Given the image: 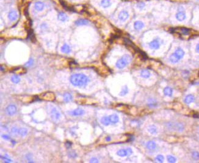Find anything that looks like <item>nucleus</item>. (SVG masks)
I'll return each instance as SVG.
<instances>
[{"instance_id": "obj_12", "label": "nucleus", "mask_w": 199, "mask_h": 163, "mask_svg": "<svg viewBox=\"0 0 199 163\" xmlns=\"http://www.w3.org/2000/svg\"><path fill=\"white\" fill-rule=\"evenodd\" d=\"M17 112V107L15 105H9L6 108V113L7 114L10 115H12Z\"/></svg>"}, {"instance_id": "obj_40", "label": "nucleus", "mask_w": 199, "mask_h": 163, "mask_svg": "<svg viewBox=\"0 0 199 163\" xmlns=\"http://www.w3.org/2000/svg\"><path fill=\"white\" fill-rule=\"evenodd\" d=\"M195 50H196V51L198 53H199V44L196 46V48H195Z\"/></svg>"}, {"instance_id": "obj_36", "label": "nucleus", "mask_w": 199, "mask_h": 163, "mask_svg": "<svg viewBox=\"0 0 199 163\" xmlns=\"http://www.w3.org/2000/svg\"><path fill=\"white\" fill-rule=\"evenodd\" d=\"M19 129L17 128L16 127H13L12 128V130H11V132H12V134H19Z\"/></svg>"}, {"instance_id": "obj_39", "label": "nucleus", "mask_w": 199, "mask_h": 163, "mask_svg": "<svg viewBox=\"0 0 199 163\" xmlns=\"http://www.w3.org/2000/svg\"><path fill=\"white\" fill-rule=\"evenodd\" d=\"M71 145H72V143H71V142H68V141H67V142H66V146H67V147H68H68H70Z\"/></svg>"}, {"instance_id": "obj_20", "label": "nucleus", "mask_w": 199, "mask_h": 163, "mask_svg": "<svg viewBox=\"0 0 199 163\" xmlns=\"http://www.w3.org/2000/svg\"><path fill=\"white\" fill-rule=\"evenodd\" d=\"M140 75L143 78H149L151 75V73L149 72V70H148L147 69H144V70H142L141 71Z\"/></svg>"}, {"instance_id": "obj_19", "label": "nucleus", "mask_w": 199, "mask_h": 163, "mask_svg": "<svg viewBox=\"0 0 199 163\" xmlns=\"http://www.w3.org/2000/svg\"><path fill=\"white\" fill-rule=\"evenodd\" d=\"M57 19L60 21L64 22V21H66L67 20H68V17L66 15V13H64V12H59L57 15Z\"/></svg>"}, {"instance_id": "obj_3", "label": "nucleus", "mask_w": 199, "mask_h": 163, "mask_svg": "<svg viewBox=\"0 0 199 163\" xmlns=\"http://www.w3.org/2000/svg\"><path fill=\"white\" fill-rule=\"evenodd\" d=\"M131 60L132 58L130 55H128V54H125V55H124L121 58H120L117 61L116 64V67L119 69H124L128 64H129V63L131 61Z\"/></svg>"}, {"instance_id": "obj_10", "label": "nucleus", "mask_w": 199, "mask_h": 163, "mask_svg": "<svg viewBox=\"0 0 199 163\" xmlns=\"http://www.w3.org/2000/svg\"><path fill=\"white\" fill-rule=\"evenodd\" d=\"M43 99L48 101H53L55 99V95L51 92H46L42 95Z\"/></svg>"}, {"instance_id": "obj_33", "label": "nucleus", "mask_w": 199, "mask_h": 163, "mask_svg": "<svg viewBox=\"0 0 199 163\" xmlns=\"http://www.w3.org/2000/svg\"><path fill=\"white\" fill-rule=\"evenodd\" d=\"M167 158V161H168L169 163H174L176 162V161H177V159H176V158H175L174 157L172 156V155H168Z\"/></svg>"}, {"instance_id": "obj_14", "label": "nucleus", "mask_w": 199, "mask_h": 163, "mask_svg": "<svg viewBox=\"0 0 199 163\" xmlns=\"http://www.w3.org/2000/svg\"><path fill=\"white\" fill-rule=\"evenodd\" d=\"M85 111L81 108H77L75 109V110L72 111L71 112V114L72 115H75V116H78V115H82L84 114Z\"/></svg>"}, {"instance_id": "obj_7", "label": "nucleus", "mask_w": 199, "mask_h": 163, "mask_svg": "<svg viewBox=\"0 0 199 163\" xmlns=\"http://www.w3.org/2000/svg\"><path fill=\"white\" fill-rule=\"evenodd\" d=\"M129 17H130V13H128L127 11H125V10L121 11L118 15V18L120 21H123V22L127 20Z\"/></svg>"}, {"instance_id": "obj_8", "label": "nucleus", "mask_w": 199, "mask_h": 163, "mask_svg": "<svg viewBox=\"0 0 199 163\" xmlns=\"http://www.w3.org/2000/svg\"><path fill=\"white\" fill-rule=\"evenodd\" d=\"M175 17H176L177 20H178L179 21H184L186 18V14L185 13V11H178L177 13L175 15Z\"/></svg>"}, {"instance_id": "obj_31", "label": "nucleus", "mask_w": 199, "mask_h": 163, "mask_svg": "<svg viewBox=\"0 0 199 163\" xmlns=\"http://www.w3.org/2000/svg\"><path fill=\"white\" fill-rule=\"evenodd\" d=\"M155 161L158 163H163L164 161V157L162 155H158L155 158Z\"/></svg>"}, {"instance_id": "obj_6", "label": "nucleus", "mask_w": 199, "mask_h": 163, "mask_svg": "<svg viewBox=\"0 0 199 163\" xmlns=\"http://www.w3.org/2000/svg\"><path fill=\"white\" fill-rule=\"evenodd\" d=\"M132 153H133V150L130 148H127V149H120L117 151V155L120 157H124L130 156V155H131Z\"/></svg>"}, {"instance_id": "obj_5", "label": "nucleus", "mask_w": 199, "mask_h": 163, "mask_svg": "<svg viewBox=\"0 0 199 163\" xmlns=\"http://www.w3.org/2000/svg\"><path fill=\"white\" fill-rule=\"evenodd\" d=\"M149 48L151 50H158L160 48L161 42L159 38H155L149 43Z\"/></svg>"}, {"instance_id": "obj_13", "label": "nucleus", "mask_w": 199, "mask_h": 163, "mask_svg": "<svg viewBox=\"0 0 199 163\" xmlns=\"http://www.w3.org/2000/svg\"><path fill=\"white\" fill-rule=\"evenodd\" d=\"M8 18L10 21H13L18 19V13L15 11H11L8 14Z\"/></svg>"}, {"instance_id": "obj_2", "label": "nucleus", "mask_w": 199, "mask_h": 163, "mask_svg": "<svg viewBox=\"0 0 199 163\" xmlns=\"http://www.w3.org/2000/svg\"><path fill=\"white\" fill-rule=\"evenodd\" d=\"M185 51L180 48H177L174 53L171 54L169 57V61L172 63H177L180 59H181L185 56Z\"/></svg>"}, {"instance_id": "obj_24", "label": "nucleus", "mask_w": 199, "mask_h": 163, "mask_svg": "<svg viewBox=\"0 0 199 163\" xmlns=\"http://www.w3.org/2000/svg\"><path fill=\"white\" fill-rule=\"evenodd\" d=\"M101 122L103 125H104L105 126H108L109 124H111L109 117H107V116H105V117H102L101 119Z\"/></svg>"}, {"instance_id": "obj_18", "label": "nucleus", "mask_w": 199, "mask_h": 163, "mask_svg": "<svg viewBox=\"0 0 199 163\" xmlns=\"http://www.w3.org/2000/svg\"><path fill=\"white\" fill-rule=\"evenodd\" d=\"M109 117L111 124H116L119 121V117L116 114H112V115H109Z\"/></svg>"}, {"instance_id": "obj_28", "label": "nucleus", "mask_w": 199, "mask_h": 163, "mask_svg": "<svg viewBox=\"0 0 199 163\" xmlns=\"http://www.w3.org/2000/svg\"><path fill=\"white\" fill-rule=\"evenodd\" d=\"M128 92V87L126 86H125L124 87H123V88L121 90L120 93V96H124Z\"/></svg>"}, {"instance_id": "obj_22", "label": "nucleus", "mask_w": 199, "mask_h": 163, "mask_svg": "<svg viewBox=\"0 0 199 163\" xmlns=\"http://www.w3.org/2000/svg\"><path fill=\"white\" fill-rule=\"evenodd\" d=\"M148 130L151 134H156L158 133V128L154 125H150L148 128Z\"/></svg>"}, {"instance_id": "obj_16", "label": "nucleus", "mask_w": 199, "mask_h": 163, "mask_svg": "<svg viewBox=\"0 0 199 163\" xmlns=\"http://www.w3.org/2000/svg\"><path fill=\"white\" fill-rule=\"evenodd\" d=\"M111 0H101L100 1V5L103 8H108L111 6Z\"/></svg>"}, {"instance_id": "obj_4", "label": "nucleus", "mask_w": 199, "mask_h": 163, "mask_svg": "<svg viewBox=\"0 0 199 163\" xmlns=\"http://www.w3.org/2000/svg\"><path fill=\"white\" fill-rule=\"evenodd\" d=\"M167 128L175 130V131H181L184 130V125L181 123H169L167 124Z\"/></svg>"}, {"instance_id": "obj_9", "label": "nucleus", "mask_w": 199, "mask_h": 163, "mask_svg": "<svg viewBox=\"0 0 199 163\" xmlns=\"http://www.w3.org/2000/svg\"><path fill=\"white\" fill-rule=\"evenodd\" d=\"M51 117L53 120H57L59 119V118L61 117V114L57 110V109L54 107L53 109H52L51 111Z\"/></svg>"}, {"instance_id": "obj_29", "label": "nucleus", "mask_w": 199, "mask_h": 163, "mask_svg": "<svg viewBox=\"0 0 199 163\" xmlns=\"http://www.w3.org/2000/svg\"><path fill=\"white\" fill-rule=\"evenodd\" d=\"M72 99V96L71 95V94H68V93H66V94H64V100L65 101H66V102H68V101H70Z\"/></svg>"}, {"instance_id": "obj_17", "label": "nucleus", "mask_w": 199, "mask_h": 163, "mask_svg": "<svg viewBox=\"0 0 199 163\" xmlns=\"http://www.w3.org/2000/svg\"><path fill=\"white\" fill-rule=\"evenodd\" d=\"M146 147L147 149H149L150 150H154L156 149L157 145L153 141H149L146 144Z\"/></svg>"}, {"instance_id": "obj_32", "label": "nucleus", "mask_w": 199, "mask_h": 163, "mask_svg": "<svg viewBox=\"0 0 199 163\" xmlns=\"http://www.w3.org/2000/svg\"><path fill=\"white\" fill-rule=\"evenodd\" d=\"M27 130L25 128H20L19 130V134L21 136H25L27 134Z\"/></svg>"}, {"instance_id": "obj_35", "label": "nucleus", "mask_w": 199, "mask_h": 163, "mask_svg": "<svg viewBox=\"0 0 199 163\" xmlns=\"http://www.w3.org/2000/svg\"><path fill=\"white\" fill-rule=\"evenodd\" d=\"M192 157L194 160H199V153L197 151H194L192 153Z\"/></svg>"}, {"instance_id": "obj_26", "label": "nucleus", "mask_w": 199, "mask_h": 163, "mask_svg": "<svg viewBox=\"0 0 199 163\" xmlns=\"http://www.w3.org/2000/svg\"><path fill=\"white\" fill-rule=\"evenodd\" d=\"M173 90L170 87H166L164 89V94L167 96H171L172 95Z\"/></svg>"}, {"instance_id": "obj_44", "label": "nucleus", "mask_w": 199, "mask_h": 163, "mask_svg": "<svg viewBox=\"0 0 199 163\" xmlns=\"http://www.w3.org/2000/svg\"><path fill=\"white\" fill-rule=\"evenodd\" d=\"M197 1H199V0H197Z\"/></svg>"}, {"instance_id": "obj_11", "label": "nucleus", "mask_w": 199, "mask_h": 163, "mask_svg": "<svg viewBox=\"0 0 199 163\" xmlns=\"http://www.w3.org/2000/svg\"><path fill=\"white\" fill-rule=\"evenodd\" d=\"M145 26V23L142 21L137 20L134 23V28L136 31H140L143 29Z\"/></svg>"}, {"instance_id": "obj_34", "label": "nucleus", "mask_w": 199, "mask_h": 163, "mask_svg": "<svg viewBox=\"0 0 199 163\" xmlns=\"http://www.w3.org/2000/svg\"><path fill=\"white\" fill-rule=\"evenodd\" d=\"M180 33L184 35L188 34L189 32V29H187V28H180Z\"/></svg>"}, {"instance_id": "obj_41", "label": "nucleus", "mask_w": 199, "mask_h": 163, "mask_svg": "<svg viewBox=\"0 0 199 163\" xmlns=\"http://www.w3.org/2000/svg\"><path fill=\"white\" fill-rule=\"evenodd\" d=\"M3 136V138H4V139H9V137L8 136H7V135H3V136Z\"/></svg>"}, {"instance_id": "obj_42", "label": "nucleus", "mask_w": 199, "mask_h": 163, "mask_svg": "<svg viewBox=\"0 0 199 163\" xmlns=\"http://www.w3.org/2000/svg\"><path fill=\"white\" fill-rule=\"evenodd\" d=\"M194 117H196V118H199V115H197V114H196V115H194Z\"/></svg>"}, {"instance_id": "obj_30", "label": "nucleus", "mask_w": 199, "mask_h": 163, "mask_svg": "<svg viewBox=\"0 0 199 163\" xmlns=\"http://www.w3.org/2000/svg\"><path fill=\"white\" fill-rule=\"evenodd\" d=\"M11 81L15 84H17L20 82V79L17 75H13L11 77Z\"/></svg>"}, {"instance_id": "obj_23", "label": "nucleus", "mask_w": 199, "mask_h": 163, "mask_svg": "<svg viewBox=\"0 0 199 163\" xmlns=\"http://www.w3.org/2000/svg\"><path fill=\"white\" fill-rule=\"evenodd\" d=\"M194 101V97L193 95H187L185 98V102L186 104H190Z\"/></svg>"}, {"instance_id": "obj_38", "label": "nucleus", "mask_w": 199, "mask_h": 163, "mask_svg": "<svg viewBox=\"0 0 199 163\" xmlns=\"http://www.w3.org/2000/svg\"><path fill=\"white\" fill-rule=\"evenodd\" d=\"M90 163H98V159L96 158H92L90 159Z\"/></svg>"}, {"instance_id": "obj_1", "label": "nucleus", "mask_w": 199, "mask_h": 163, "mask_svg": "<svg viewBox=\"0 0 199 163\" xmlns=\"http://www.w3.org/2000/svg\"><path fill=\"white\" fill-rule=\"evenodd\" d=\"M70 82L73 86L81 87L85 86L89 81L87 76L82 73H76L70 76Z\"/></svg>"}, {"instance_id": "obj_25", "label": "nucleus", "mask_w": 199, "mask_h": 163, "mask_svg": "<svg viewBox=\"0 0 199 163\" xmlns=\"http://www.w3.org/2000/svg\"><path fill=\"white\" fill-rule=\"evenodd\" d=\"M61 51L64 53H69L71 51L70 47L69 46V45H68L67 44H64L62 48H61Z\"/></svg>"}, {"instance_id": "obj_21", "label": "nucleus", "mask_w": 199, "mask_h": 163, "mask_svg": "<svg viewBox=\"0 0 199 163\" xmlns=\"http://www.w3.org/2000/svg\"><path fill=\"white\" fill-rule=\"evenodd\" d=\"M89 23V21L85 19H79L75 21V24L78 26L87 25Z\"/></svg>"}, {"instance_id": "obj_37", "label": "nucleus", "mask_w": 199, "mask_h": 163, "mask_svg": "<svg viewBox=\"0 0 199 163\" xmlns=\"http://www.w3.org/2000/svg\"><path fill=\"white\" fill-rule=\"evenodd\" d=\"M32 64H33V60L32 59H30L28 61V63H26V64H25L26 66H31V65H32Z\"/></svg>"}, {"instance_id": "obj_43", "label": "nucleus", "mask_w": 199, "mask_h": 163, "mask_svg": "<svg viewBox=\"0 0 199 163\" xmlns=\"http://www.w3.org/2000/svg\"><path fill=\"white\" fill-rule=\"evenodd\" d=\"M106 141H110V140H111V139H110V138H106Z\"/></svg>"}, {"instance_id": "obj_27", "label": "nucleus", "mask_w": 199, "mask_h": 163, "mask_svg": "<svg viewBox=\"0 0 199 163\" xmlns=\"http://www.w3.org/2000/svg\"><path fill=\"white\" fill-rule=\"evenodd\" d=\"M146 7V4L144 3V2H139V3H137V7L140 10H143Z\"/></svg>"}, {"instance_id": "obj_15", "label": "nucleus", "mask_w": 199, "mask_h": 163, "mask_svg": "<svg viewBox=\"0 0 199 163\" xmlns=\"http://www.w3.org/2000/svg\"><path fill=\"white\" fill-rule=\"evenodd\" d=\"M45 4L41 1H37L34 4V8L37 11H42L44 9Z\"/></svg>"}]
</instances>
